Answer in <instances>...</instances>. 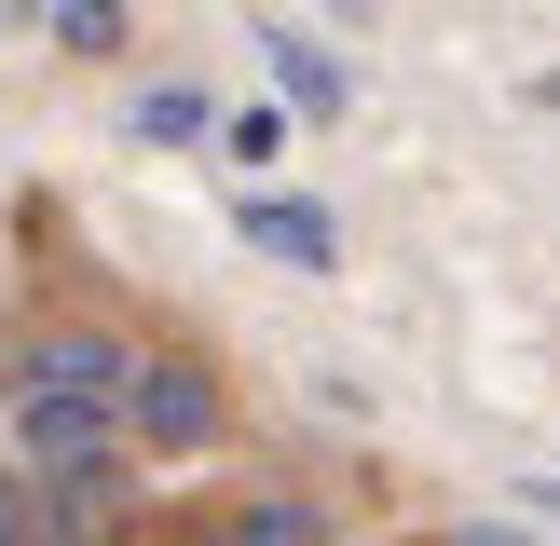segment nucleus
<instances>
[{
	"label": "nucleus",
	"instance_id": "1",
	"mask_svg": "<svg viewBox=\"0 0 560 546\" xmlns=\"http://www.w3.org/2000/svg\"><path fill=\"white\" fill-rule=\"evenodd\" d=\"M14 437H27V464H55V478L96 506V464H109V410H82V396H27L14 410Z\"/></svg>",
	"mask_w": 560,
	"mask_h": 546
},
{
	"label": "nucleus",
	"instance_id": "2",
	"mask_svg": "<svg viewBox=\"0 0 560 546\" xmlns=\"http://www.w3.org/2000/svg\"><path fill=\"white\" fill-rule=\"evenodd\" d=\"M27 396H82V410H109V396H137V355L109 342V328H55L42 342V382Z\"/></svg>",
	"mask_w": 560,
	"mask_h": 546
},
{
	"label": "nucleus",
	"instance_id": "3",
	"mask_svg": "<svg viewBox=\"0 0 560 546\" xmlns=\"http://www.w3.org/2000/svg\"><path fill=\"white\" fill-rule=\"evenodd\" d=\"M137 437H151V451H206L219 437V396H206V369H178V355H164V369H137Z\"/></svg>",
	"mask_w": 560,
	"mask_h": 546
},
{
	"label": "nucleus",
	"instance_id": "4",
	"mask_svg": "<svg viewBox=\"0 0 560 546\" xmlns=\"http://www.w3.org/2000/svg\"><path fill=\"white\" fill-rule=\"evenodd\" d=\"M246 246H273L288 273H328V218L288 205V191H246Z\"/></svg>",
	"mask_w": 560,
	"mask_h": 546
},
{
	"label": "nucleus",
	"instance_id": "5",
	"mask_svg": "<svg viewBox=\"0 0 560 546\" xmlns=\"http://www.w3.org/2000/svg\"><path fill=\"white\" fill-rule=\"evenodd\" d=\"M260 55H273V82H288L301 109H342V69H328V41H315V27H260Z\"/></svg>",
	"mask_w": 560,
	"mask_h": 546
},
{
	"label": "nucleus",
	"instance_id": "6",
	"mask_svg": "<svg viewBox=\"0 0 560 546\" xmlns=\"http://www.w3.org/2000/svg\"><path fill=\"white\" fill-rule=\"evenodd\" d=\"M0 546H82V506H55V491L0 478Z\"/></svg>",
	"mask_w": 560,
	"mask_h": 546
},
{
	"label": "nucleus",
	"instance_id": "7",
	"mask_svg": "<svg viewBox=\"0 0 560 546\" xmlns=\"http://www.w3.org/2000/svg\"><path fill=\"white\" fill-rule=\"evenodd\" d=\"M206 546H315V506H233V519H206Z\"/></svg>",
	"mask_w": 560,
	"mask_h": 546
},
{
	"label": "nucleus",
	"instance_id": "8",
	"mask_svg": "<svg viewBox=\"0 0 560 546\" xmlns=\"http://www.w3.org/2000/svg\"><path fill=\"white\" fill-rule=\"evenodd\" d=\"M137 136H206V96H191V82H151V96H137Z\"/></svg>",
	"mask_w": 560,
	"mask_h": 546
},
{
	"label": "nucleus",
	"instance_id": "9",
	"mask_svg": "<svg viewBox=\"0 0 560 546\" xmlns=\"http://www.w3.org/2000/svg\"><path fill=\"white\" fill-rule=\"evenodd\" d=\"M55 41H69V55H109V41H124V14H109V0H55Z\"/></svg>",
	"mask_w": 560,
	"mask_h": 546
},
{
	"label": "nucleus",
	"instance_id": "10",
	"mask_svg": "<svg viewBox=\"0 0 560 546\" xmlns=\"http://www.w3.org/2000/svg\"><path fill=\"white\" fill-rule=\"evenodd\" d=\"M520 491H534V519H560V478H520Z\"/></svg>",
	"mask_w": 560,
	"mask_h": 546
},
{
	"label": "nucleus",
	"instance_id": "11",
	"mask_svg": "<svg viewBox=\"0 0 560 546\" xmlns=\"http://www.w3.org/2000/svg\"><path fill=\"white\" fill-rule=\"evenodd\" d=\"M465 546H534V533H465Z\"/></svg>",
	"mask_w": 560,
	"mask_h": 546
}]
</instances>
